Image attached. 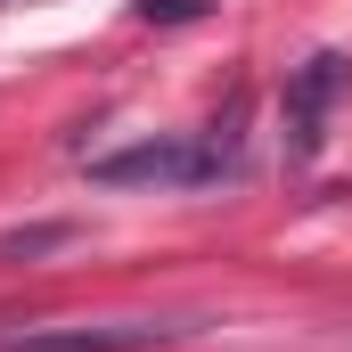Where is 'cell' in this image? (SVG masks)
I'll list each match as a JSON object with an SVG mask.
<instances>
[{
    "instance_id": "cell-1",
    "label": "cell",
    "mask_w": 352,
    "mask_h": 352,
    "mask_svg": "<svg viewBox=\"0 0 352 352\" xmlns=\"http://www.w3.org/2000/svg\"><path fill=\"white\" fill-rule=\"evenodd\" d=\"M221 173H238L230 140H140V148H115L90 164V180H107V188H205Z\"/></svg>"
},
{
    "instance_id": "cell-2",
    "label": "cell",
    "mask_w": 352,
    "mask_h": 352,
    "mask_svg": "<svg viewBox=\"0 0 352 352\" xmlns=\"http://www.w3.org/2000/svg\"><path fill=\"white\" fill-rule=\"evenodd\" d=\"M352 90V58L344 50H320V58H303L287 90H278V140H287V164H311L320 148H328V123H336V107H344Z\"/></svg>"
},
{
    "instance_id": "cell-3",
    "label": "cell",
    "mask_w": 352,
    "mask_h": 352,
    "mask_svg": "<svg viewBox=\"0 0 352 352\" xmlns=\"http://www.w3.org/2000/svg\"><path fill=\"white\" fill-rule=\"evenodd\" d=\"M180 328H148V320H107V328H33V336H8L0 352H156Z\"/></svg>"
},
{
    "instance_id": "cell-4",
    "label": "cell",
    "mask_w": 352,
    "mask_h": 352,
    "mask_svg": "<svg viewBox=\"0 0 352 352\" xmlns=\"http://www.w3.org/2000/svg\"><path fill=\"white\" fill-rule=\"evenodd\" d=\"M148 25H180V16H205V0H140Z\"/></svg>"
},
{
    "instance_id": "cell-5",
    "label": "cell",
    "mask_w": 352,
    "mask_h": 352,
    "mask_svg": "<svg viewBox=\"0 0 352 352\" xmlns=\"http://www.w3.org/2000/svg\"><path fill=\"white\" fill-rule=\"evenodd\" d=\"M0 8H8V0H0Z\"/></svg>"
}]
</instances>
